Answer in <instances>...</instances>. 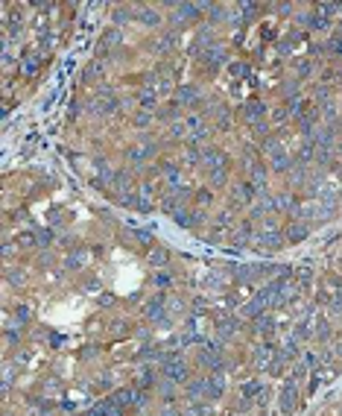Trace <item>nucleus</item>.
<instances>
[{"mask_svg": "<svg viewBox=\"0 0 342 416\" xmlns=\"http://www.w3.org/2000/svg\"><path fill=\"white\" fill-rule=\"evenodd\" d=\"M158 361H161V375H164V378H170V381H188V378H190L188 361H185L182 355H176V352H164Z\"/></svg>", "mask_w": 342, "mask_h": 416, "instance_id": "nucleus-1", "label": "nucleus"}, {"mask_svg": "<svg viewBox=\"0 0 342 416\" xmlns=\"http://www.w3.org/2000/svg\"><path fill=\"white\" fill-rule=\"evenodd\" d=\"M266 150H269V167H272V170H278V173H287V170H292L295 158L287 156L281 144H275L272 138H266Z\"/></svg>", "mask_w": 342, "mask_h": 416, "instance_id": "nucleus-2", "label": "nucleus"}, {"mask_svg": "<svg viewBox=\"0 0 342 416\" xmlns=\"http://www.w3.org/2000/svg\"><path fill=\"white\" fill-rule=\"evenodd\" d=\"M199 364L208 366L211 372H217V369H225V358L220 346H214V343H202L199 346Z\"/></svg>", "mask_w": 342, "mask_h": 416, "instance_id": "nucleus-3", "label": "nucleus"}, {"mask_svg": "<svg viewBox=\"0 0 342 416\" xmlns=\"http://www.w3.org/2000/svg\"><path fill=\"white\" fill-rule=\"evenodd\" d=\"M278 401H281V410L290 416L292 410H295V404H298V384H295V378H287V384H284V390L278 393Z\"/></svg>", "mask_w": 342, "mask_h": 416, "instance_id": "nucleus-4", "label": "nucleus"}, {"mask_svg": "<svg viewBox=\"0 0 342 416\" xmlns=\"http://www.w3.org/2000/svg\"><path fill=\"white\" fill-rule=\"evenodd\" d=\"M211 3H176V24H190L196 18L208 12Z\"/></svg>", "mask_w": 342, "mask_h": 416, "instance_id": "nucleus-5", "label": "nucleus"}, {"mask_svg": "<svg viewBox=\"0 0 342 416\" xmlns=\"http://www.w3.org/2000/svg\"><path fill=\"white\" fill-rule=\"evenodd\" d=\"M143 314H146V317H149L152 323H167V296H164V293L152 296V299L146 302Z\"/></svg>", "mask_w": 342, "mask_h": 416, "instance_id": "nucleus-6", "label": "nucleus"}, {"mask_svg": "<svg viewBox=\"0 0 342 416\" xmlns=\"http://www.w3.org/2000/svg\"><path fill=\"white\" fill-rule=\"evenodd\" d=\"M257 191L252 188V182H240L231 188V205H255Z\"/></svg>", "mask_w": 342, "mask_h": 416, "instance_id": "nucleus-7", "label": "nucleus"}, {"mask_svg": "<svg viewBox=\"0 0 342 416\" xmlns=\"http://www.w3.org/2000/svg\"><path fill=\"white\" fill-rule=\"evenodd\" d=\"M155 153H158V144H155V141H146V138H143V141H140V147H132L126 156H129V161H132V164H137V167H140V164H143L146 158H152Z\"/></svg>", "mask_w": 342, "mask_h": 416, "instance_id": "nucleus-8", "label": "nucleus"}, {"mask_svg": "<svg viewBox=\"0 0 342 416\" xmlns=\"http://www.w3.org/2000/svg\"><path fill=\"white\" fill-rule=\"evenodd\" d=\"M287 241L278 229H260L255 235V243L257 246H263V249H281V243Z\"/></svg>", "mask_w": 342, "mask_h": 416, "instance_id": "nucleus-9", "label": "nucleus"}, {"mask_svg": "<svg viewBox=\"0 0 342 416\" xmlns=\"http://www.w3.org/2000/svg\"><path fill=\"white\" fill-rule=\"evenodd\" d=\"M225 393V375H223V369H217V372H211L205 378V396L208 399H220Z\"/></svg>", "mask_w": 342, "mask_h": 416, "instance_id": "nucleus-10", "label": "nucleus"}, {"mask_svg": "<svg viewBox=\"0 0 342 416\" xmlns=\"http://www.w3.org/2000/svg\"><path fill=\"white\" fill-rule=\"evenodd\" d=\"M88 261H91V252L88 249H70L68 255H65V267H68L70 273H79V270H85Z\"/></svg>", "mask_w": 342, "mask_h": 416, "instance_id": "nucleus-11", "label": "nucleus"}, {"mask_svg": "<svg viewBox=\"0 0 342 416\" xmlns=\"http://www.w3.org/2000/svg\"><path fill=\"white\" fill-rule=\"evenodd\" d=\"M225 59H228V53H225V47L223 44H211V47H205L202 50V62L205 65H211V68H220V65H225Z\"/></svg>", "mask_w": 342, "mask_h": 416, "instance_id": "nucleus-12", "label": "nucleus"}, {"mask_svg": "<svg viewBox=\"0 0 342 416\" xmlns=\"http://www.w3.org/2000/svg\"><path fill=\"white\" fill-rule=\"evenodd\" d=\"M202 164H205V170H220V167H228V158H225L223 150H217V147H208L205 156H202Z\"/></svg>", "mask_w": 342, "mask_h": 416, "instance_id": "nucleus-13", "label": "nucleus"}, {"mask_svg": "<svg viewBox=\"0 0 342 416\" xmlns=\"http://www.w3.org/2000/svg\"><path fill=\"white\" fill-rule=\"evenodd\" d=\"M117 97L114 94H108V91H100L97 94V100H94V109H97V115H108V112H117Z\"/></svg>", "mask_w": 342, "mask_h": 416, "instance_id": "nucleus-14", "label": "nucleus"}, {"mask_svg": "<svg viewBox=\"0 0 342 416\" xmlns=\"http://www.w3.org/2000/svg\"><path fill=\"white\" fill-rule=\"evenodd\" d=\"M263 115H266V106L260 103V100H249V103H246V112H243V118L252 123V126L263 121Z\"/></svg>", "mask_w": 342, "mask_h": 416, "instance_id": "nucleus-15", "label": "nucleus"}, {"mask_svg": "<svg viewBox=\"0 0 342 416\" xmlns=\"http://www.w3.org/2000/svg\"><path fill=\"white\" fill-rule=\"evenodd\" d=\"M199 100H202V94H199V88H193V85H185L176 91V103H182V106H196Z\"/></svg>", "mask_w": 342, "mask_h": 416, "instance_id": "nucleus-16", "label": "nucleus"}, {"mask_svg": "<svg viewBox=\"0 0 342 416\" xmlns=\"http://www.w3.org/2000/svg\"><path fill=\"white\" fill-rule=\"evenodd\" d=\"M237 331H240L237 317H223V320L217 323V334H220V340H228V337L237 334Z\"/></svg>", "mask_w": 342, "mask_h": 416, "instance_id": "nucleus-17", "label": "nucleus"}, {"mask_svg": "<svg viewBox=\"0 0 342 416\" xmlns=\"http://www.w3.org/2000/svg\"><path fill=\"white\" fill-rule=\"evenodd\" d=\"M307 223H304V220H295V223H290L287 226V235H284V238H287V241L290 243H298V241H304V238H307Z\"/></svg>", "mask_w": 342, "mask_h": 416, "instance_id": "nucleus-18", "label": "nucleus"}, {"mask_svg": "<svg viewBox=\"0 0 342 416\" xmlns=\"http://www.w3.org/2000/svg\"><path fill=\"white\" fill-rule=\"evenodd\" d=\"M155 372H152V366H140L137 369V375H135V387L137 390H149V387H155Z\"/></svg>", "mask_w": 342, "mask_h": 416, "instance_id": "nucleus-19", "label": "nucleus"}, {"mask_svg": "<svg viewBox=\"0 0 342 416\" xmlns=\"http://www.w3.org/2000/svg\"><path fill=\"white\" fill-rule=\"evenodd\" d=\"M15 246L18 249H38V235L30 232V229H21L15 238Z\"/></svg>", "mask_w": 342, "mask_h": 416, "instance_id": "nucleus-20", "label": "nucleus"}, {"mask_svg": "<svg viewBox=\"0 0 342 416\" xmlns=\"http://www.w3.org/2000/svg\"><path fill=\"white\" fill-rule=\"evenodd\" d=\"M176 223L182 226V229H193V226L202 223V214H193V211H188V208H185V211H179V214H176Z\"/></svg>", "mask_w": 342, "mask_h": 416, "instance_id": "nucleus-21", "label": "nucleus"}, {"mask_svg": "<svg viewBox=\"0 0 342 416\" xmlns=\"http://www.w3.org/2000/svg\"><path fill=\"white\" fill-rule=\"evenodd\" d=\"M97 410H100L103 416H123V413H126L117 401H114V396H111V399H105V401H100V404H97Z\"/></svg>", "mask_w": 342, "mask_h": 416, "instance_id": "nucleus-22", "label": "nucleus"}, {"mask_svg": "<svg viewBox=\"0 0 342 416\" xmlns=\"http://www.w3.org/2000/svg\"><path fill=\"white\" fill-rule=\"evenodd\" d=\"M38 65H41V56H38V53H27L24 62H21V68H24L27 76H35V73H38Z\"/></svg>", "mask_w": 342, "mask_h": 416, "instance_id": "nucleus-23", "label": "nucleus"}, {"mask_svg": "<svg viewBox=\"0 0 342 416\" xmlns=\"http://www.w3.org/2000/svg\"><path fill=\"white\" fill-rule=\"evenodd\" d=\"M255 331H257V334H263V337H269V334H272V331H275V323H272V317H269V314H263V317H257V320H255Z\"/></svg>", "mask_w": 342, "mask_h": 416, "instance_id": "nucleus-24", "label": "nucleus"}, {"mask_svg": "<svg viewBox=\"0 0 342 416\" xmlns=\"http://www.w3.org/2000/svg\"><path fill=\"white\" fill-rule=\"evenodd\" d=\"M202 396H205V378H193L188 384V399L196 401V399H202Z\"/></svg>", "mask_w": 342, "mask_h": 416, "instance_id": "nucleus-25", "label": "nucleus"}, {"mask_svg": "<svg viewBox=\"0 0 342 416\" xmlns=\"http://www.w3.org/2000/svg\"><path fill=\"white\" fill-rule=\"evenodd\" d=\"M231 241L237 243V246H246V243L252 241V226H249V223L237 226V232H234V235H231Z\"/></svg>", "mask_w": 342, "mask_h": 416, "instance_id": "nucleus-26", "label": "nucleus"}, {"mask_svg": "<svg viewBox=\"0 0 342 416\" xmlns=\"http://www.w3.org/2000/svg\"><path fill=\"white\" fill-rule=\"evenodd\" d=\"M135 15L140 18V21H143L146 27H158V24H161V15H158L155 9H137Z\"/></svg>", "mask_w": 342, "mask_h": 416, "instance_id": "nucleus-27", "label": "nucleus"}, {"mask_svg": "<svg viewBox=\"0 0 342 416\" xmlns=\"http://www.w3.org/2000/svg\"><path fill=\"white\" fill-rule=\"evenodd\" d=\"M137 103L143 106V109H155V91L143 85L140 91H137Z\"/></svg>", "mask_w": 342, "mask_h": 416, "instance_id": "nucleus-28", "label": "nucleus"}, {"mask_svg": "<svg viewBox=\"0 0 342 416\" xmlns=\"http://www.w3.org/2000/svg\"><path fill=\"white\" fill-rule=\"evenodd\" d=\"M167 261H170V252H167V249H164V246H161V249H158V246H155L152 252H149V264H152V267H164V264H167Z\"/></svg>", "mask_w": 342, "mask_h": 416, "instance_id": "nucleus-29", "label": "nucleus"}, {"mask_svg": "<svg viewBox=\"0 0 342 416\" xmlns=\"http://www.w3.org/2000/svg\"><path fill=\"white\" fill-rule=\"evenodd\" d=\"M208 15H211V21H225V18H231V12H228V6L211 3V6H208Z\"/></svg>", "mask_w": 342, "mask_h": 416, "instance_id": "nucleus-30", "label": "nucleus"}, {"mask_svg": "<svg viewBox=\"0 0 342 416\" xmlns=\"http://www.w3.org/2000/svg\"><path fill=\"white\" fill-rule=\"evenodd\" d=\"M193 202H196L199 208H208L211 202H214V193L208 191V188H199V191L193 193Z\"/></svg>", "mask_w": 342, "mask_h": 416, "instance_id": "nucleus-31", "label": "nucleus"}, {"mask_svg": "<svg viewBox=\"0 0 342 416\" xmlns=\"http://www.w3.org/2000/svg\"><path fill=\"white\" fill-rule=\"evenodd\" d=\"M211 185H217V188H223L225 182H228V167H220V170H211Z\"/></svg>", "mask_w": 342, "mask_h": 416, "instance_id": "nucleus-32", "label": "nucleus"}, {"mask_svg": "<svg viewBox=\"0 0 342 416\" xmlns=\"http://www.w3.org/2000/svg\"><path fill=\"white\" fill-rule=\"evenodd\" d=\"M173 384H176V381H170V378H164V384H161V381L155 384V387H158V393H161L167 401H173V396H176V393H173V390H176Z\"/></svg>", "mask_w": 342, "mask_h": 416, "instance_id": "nucleus-33", "label": "nucleus"}, {"mask_svg": "<svg viewBox=\"0 0 342 416\" xmlns=\"http://www.w3.org/2000/svg\"><path fill=\"white\" fill-rule=\"evenodd\" d=\"M269 358H275V355H272V346H260V349L255 352L257 366H266V361H269Z\"/></svg>", "mask_w": 342, "mask_h": 416, "instance_id": "nucleus-34", "label": "nucleus"}, {"mask_svg": "<svg viewBox=\"0 0 342 416\" xmlns=\"http://www.w3.org/2000/svg\"><path fill=\"white\" fill-rule=\"evenodd\" d=\"M170 47H176V33L164 35V38H161V41L155 44V50H158V53H167V50H170Z\"/></svg>", "mask_w": 342, "mask_h": 416, "instance_id": "nucleus-35", "label": "nucleus"}, {"mask_svg": "<svg viewBox=\"0 0 342 416\" xmlns=\"http://www.w3.org/2000/svg\"><path fill=\"white\" fill-rule=\"evenodd\" d=\"M117 41H120L117 33H105L103 41H100V53H108V50H111V44H117Z\"/></svg>", "mask_w": 342, "mask_h": 416, "instance_id": "nucleus-36", "label": "nucleus"}, {"mask_svg": "<svg viewBox=\"0 0 342 416\" xmlns=\"http://www.w3.org/2000/svg\"><path fill=\"white\" fill-rule=\"evenodd\" d=\"M100 76H103V70H100V65H97V62H91V65H88V68H85V79H88V82H91V79H100Z\"/></svg>", "mask_w": 342, "mask_h": 416, "instance_id": "nucleus-37", "label": "nucleus"}, {"mask_svg": "<svg viewBox=\"0 0 342 416\" xmlns=\"http://www.w3.org/2000/svg\"><path fill=\"white\" fill-rule=\"evenodd\" d=\"M129 15H132V9H129V6H117V9H114V21H117V24H126V21H129Z\"/></svg>", "mask_w": 342, "mask_h": 416, "instance_id": "nucleus-38", "label": "nucleus"}, {"mask_svg": "<svg viewBox=\"0 0 342 416\" xmlns=\"http://www.w3.org/2000/svg\"><path fill=\"white\" fill-rule=\"evenodd\" d=\"M257 393H260V384L257 381H249L246 387H243V396H246V399H255Z\"/></svg>", "mask_w": 342, "mask_h": 416, "instance_id": "nucleus-39", "label": "nucleus"}, {"mask_svg": "<svg viewBox=\"0 0 342 416\" xmlns=\"http://www.w3.org/2000/svg\"><path fill=\"white\" fill-rule=\"evenodd\" d=\"M35 235H38V246H47V243H53V232H50V229H38Z\"/></svg>", "mask_w": 342, "mask_h": 416, "instance_id": "nucleus-40", "label": "nucleus"}, {"mask_svg": "<svg viewBox=\"0 0 342 416\" xmlns=\"http://www.w3.org/2000/svg\"><path fill=\"white\" fill-rule=\"evenodd\" d=\"M217 123H220L223 129H228V126H231V118H228V109H220V112H217Z\"/></svg>", "mask_w": 342, "mask_h": 416, "instance_id": "nucleus-41", "label": "nucleus"}, {"mask_svg": "<svg viewBox=\"0 0 342 416\" xmlns=\"http://www.w3.org/2000/svg\"><path fill=\"white\" fill-rule=\"evenodd\" d=\"M185 416H208V407L193 401V407H190V410H185Z\"/></svg>", "mask_w": 342, "mask_h": 416, "instance_id": "nucleus-42", "label": "nucleus"}, {"mask_svg": "<svg viewBox=\"0 0 342 416\" xmlns=\"http://www.w3.org/2000/svg\"><path fill=\"white\" fill-rule=\"evenodd\" d=\"M149 121H152V115H149V112H140V115H135L137 126H149Z\"/></svg>", "mask_w": 342, "mask_h": 416, "instance_id": "nucleus-43", "label": "nucleus"}, {"mask_svg": "<svg viewBox=\"0 0 342 416\" xmlns=\"http://www.w3.org/2000/svg\"><path fill=\"white\" fill-rule=\"evenodd\" d=\"M155 284H158V287H167V284H170V273H158V276H155Z\"/></svg>", "mask_w": 342, "mask_h": 416, "instance_id": "nucleus-44", "label": "nucleus"}, {"mask_svg": "<svg viewBox=\"0 0 342 416\" xmlns=\"http://www.w3.org/2000/svg\"><path fill=\"white\" fill-rule=\"evenodd\" d=\"M15 317L21 320V323H27V320H30V308H21V305H18V308H15Z\"/></svg>", "mask_w": 342, "mask_h": 416, "instance_id": "nucleus-45", "label": "nucleus"}, {"mask_svg": "<svg viewBox=\"0 0 342 416\" xmlns=\"http://www.w3.org/2000/svg\"><path fill=\"white\" fill-rule=\"evenodd\" d=\"M295 73H298V76H307V73H310V62H298V65H295Z\"/></svg>", "mask_w": 342, "mask_h": 416, "instance_id": "nucleus-46", "label": "nucleus"}, {"mask_svg": "<svg viewBox=\"0 0 342 416\" xmlns=\"http://www.w3.org/2000/svg\"><path fill=\"white\" fill-rule=\"evenodd\" d=\"M272 121H275V123H281V121H287V109H275V115H272Z\"/></svg>", "mask_w": 342, "mask_h": 416, "instance_id": "nucleus-47", "label": "nucleus"}, {"mask_svg": "<svg viewBox=\"0 0 342 416\" xmlns=\"http://www.w3.org/2000/svg\"><path fill=\"white\" fill-rule=\"evenodd\" d=\"M18 340H21V337H18L15 331H12V329H6V343L12 346V343H18Z\"/></svg>", "mask_w": 342, "mask_h": 416, "instance_id": "nucleus-48", "label": "nucleus"}, {"mask_svg": "<svg viewBox=\"0 0 342 416\" xmlns=\"http://www.w3.org/2000/svg\"><path fill=\"white\" fill-rule=\"evenodd\" d=\"M9 281H12V284H24V273H12Z\"/></svg>", "mask_w": 342, "mask_h": 416, "instance_id": "nucleus-49", "label": "nucleus"}, {"mask_svg": "<svg viewBox=\"0 0 342 416\" xmlns=\"http://www.w3.org/2000/svg\"><path fill=\"white\" fill-rule=\"evenodd\" d=\"M85 416H103V413H100V410H97V407H94V410H88Z\"/></svg>", "mask_w": 342, "mask_h": 416, "instance_id": "nucleus-50", "label": "nucleus"}, {"mask_svg": "<svg viewBox=\"0 0 342 416\" xmlns=\"http://www.w3.org/2000/svg\"><path fill=\"white\" fill-rule=\"evenodd\" d=\"M161 416H176V413H173V410H164V413H161Z\"/></svg>", "mask_w": 342, "mask_h": 416, "instance_id": "nucleus-51", "label": "nucleus"}, {"mask_svg": "<svg viewBox=\"0 0 342 416\" xmlns=\"http://www.w3.org/2000/svg\"><path fill=\"white\" fill-rule=\"evenodd\" d=\"M336 355H339V358H342V343H339V349H336Z\"/></svg>", "mask_w": 342, "mask_h": 416, "instance_id": "nucleus-52", "label": "nucleus"}]
</instances>
